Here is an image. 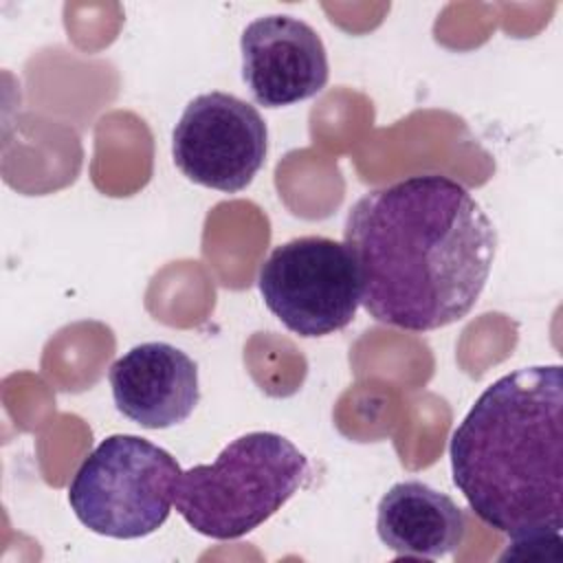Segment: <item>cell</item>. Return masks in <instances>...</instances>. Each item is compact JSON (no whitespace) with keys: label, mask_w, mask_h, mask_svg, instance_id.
Wrapping results in <instances>:
<instances>
[{"label":"cell","mask_w":563,"mask_h":563,"mask_svg":"<svg viewBox=\"0 0 563 563\" xmlns=\"http://www.w3.org/2000/svg\"><path fill=\"white\" fill-rule=\"evenodd\" d=\"M343 244L369 317L429 332L475 308L495 262L497 231L462 183L418 174L363 194L347 211Z\"/></svg>","instance_id":"1"},{"label":"cell","mask_w":563,"mask_h":563,"mask_svg":"<svg viewBox=\"0 0 563 563\" xmlns=\"http://www.w3.org/2000/svg\"><path fill=\"white\" fill-rule=\"evenodd\" d=\"M268 152V128L249 101L229 92L194 97L174 132V165L191 183L235 194L251 185Z\"/></svg>","instance_id":"6"},{"label":"cell","mask_w":563,"mask_h":563,"mask_svg":"<svg viewBox=\"0 0 563 563\" xmlns=\"http://www.w3.org/2000/svg\"><path fill=\"white\" fill-rule=\"evenodd\" d=\"M176 457L158 444L114 433L101 440L68 484V504L81 526L110 539H141L169 517Z\"/></svg>","instance_id":"4"},{"label":"cell","mask_w":563,"mask_h":563,"mask_svg":"<svg viewBox=\"0 0 563 563\" xmlns=\"http://www.w3.org/2000/svg\"><path fill=\"white\" fill-rule=\"evenodd\" d=\"M117 409L143 429H169L185 422L198 400V365L165 341L134 345L108 372Z\"/></svg>","instance_id":"8"},{"label":"cell","mask_w":563,"mask_h":563,"mask_svg":"<svg viewBox=\"0 0 563 563\" xmlns=\"http://www.w3.org/2000/svg\"><path fill=\"white\" fill-rule=\"evenodd\" d=\"M563 367L530 365L490 383L449 444L453 484L517 548L561 543Z\"/></svg>","instance_id":"2"},{"label":"cell","mask_w":563,"mask_h":563,"mask_svg":"<svg viewBox=\"0 0 563 563\" xmlns=\"http://www.w3.org/2000/svg\"><path fill=\"white\" fill-rule=\"evenodd\" d=\"M376 532L398 556L435 561L464 543L466 515L446 493L420 479H407L380 497Z\"/></svg>","instance_id":"9"},{"label":"cell","mask_w":563,"mask_h":563,"mask_svg":"<svg viewBox=\"0 0 563 563\" xmlns=\"http://www.w3.org/2000/svg\"><path fill=\"white\" fill-rule=\"evenodd\" d=\"M266 308L299 336L343 330L361 306L358 277L343 242L301 235L277 244L257 273Z\"/></svg>","instance_id":"5"},{"label":"cell","mask_w":563,"mask_h":563,"mask_svg":"<svg viewBox=\"0 0 563 563\" xmlns=\"http://www.w3.org/2000/svg\"><path fill=\"white\" fill-rule=\"evenodd\" d=\"M242 79L264 108H282L321 92L330 77L321 35L295 15H262L240 37Z\"/></svg>","instance_id":"7"},{"label":"cell","mask_w":563,"mask_h":563,"mask_svg":"<svg viewBox=\"0 0 563 563\" xmlns=\"http://www.w3.org/2000/svg\"><path fill=\"white\" fill-rule=\"evenodd\" d=\"M308 482L310 462L288 438L251 431L211 464L180 471L174 506L198 534L229 541L260 528Z\"/></svg>","instance_id":"3"}]
</instances>
